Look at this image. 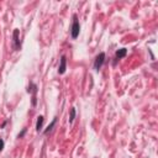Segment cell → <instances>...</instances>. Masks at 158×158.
Returning a JSON list of instances; mask_svg holds the SVG:
<instances>
[{
  "instance_id": "6da1fadb",
  "label": "cell",
  "mask_w": 158,
  "mask_h": 158,
  "mask_svg": "<svg viewBox=\"0 0 158 158\" xmlns=\"http://www.w3.org/2000/svg\"><path fill=\"white\" fill-rule=\"evenodd\" d=\"M73 25H72V37L73 38H77L78 35H79V31H80V25H79V21L77 16L73 17Z\"/></svg>"
},
{
  "instance_id": "7a4b0ae2",
  "label": "cell",
  "mask_w": 158,
  "mask_h": 158,
  "mask_svg": "<svg viewBox=\"0 0 158 158\" xmlns=\"http://www.w3.org/2000/svg\"><path fill=\"white\" fill-rule=\"evenodd\" d=\"M105 61V53H99L96 58H95V63H94V68H95L96 70H99V68L102 66V63H104Z\"/></svg>"
},
{
  "instance_id": "3957f363",
  "label": "cell",
  "mask_w": 158,
  "mask_h": 158,
  "mask_svg": "<svg viewBox=\"0 0 158 158\" xmlns=\"http://www.w3.org/2000/svg\"><path fill=\"white\" fill-rule=\"evenodd\" d=\"M66 64H67V59L64 56H62L61 58V64H59V69H58V73L59 74H63L66 72Z\"/></svg>"
},
{
  "instance_id": "277c9868",
  "label": "cell",
  "mask_w": 158,
  "mask_h": 158,
  "mask_svg": "<svg viewBox=\"0 0 158 158\" xmlns=\"http://www.w3.org/2000/svg\"><path fill=\"white\" fill-rule=\"evenodd\" d=\"M126 53H127V50L126 48H121V50H118L117 52H116V58H122V57H125L126 56Z\"/></svg>"
},
{
  "instance_id": "5b68a950",
  "label": "cell",
  "mask_w": 158,
  "mask_h": 158,
  "mask_svg": "<svg viewBox=\"0 0 158 158\" xmlns=\"http://www.w3.org/2000/svg\"><path fill=\"white\" fill-rule=\"evenodd\" d=\"M42 125H43V116H38L37 117V124H36V130L40 131L42 129Z\"/></svg>"
},
{
  "instance_id": "8992f818",
  "label": "cell",
  "mask_w": 158,
  "mask_h": 158,
  "mask_svg": "<svg viewBox=\"0 0 158 158\" xmlns=\"http://www.w3.org/2000/svg\"><path fill=\"white\" fill-rule=\"evenodd\" d=\"M14 40H15V47H19V30L14 31Z\"/></svg>"
},
{
  "instance_id": "52a82bcc",
  "label": "cell",
  "mask_w": 158,
  "mask_h": 158,
  "mask_svg": "<svg viewBox=\"0 0 158 158\" xmlns=\"http://www.w3.org/2000/svg\"><path fill=\"white\" fill-rule=\"evenodd\" d=\"M74 117H76V109L72 108V109H70V116H69V122H70V124L73 122Z\"/></svg>"
},
{
  "instance_id": "ba28073f",
  "label": "cell",
  "mask_w": 158,
  "mask_h": 158,
  "mask_svg": "<svg viewBox=\"0 0 158 158\" xmlns=\"http://www.w3.org/2000/svg\"><path fill=\"white\" fill-rule=\"evenodd\" d=\"M54 124H56V118H54V120L52 121V124H51V125L48 126V127H47V130H46V131H45V133H48V132L51 131V130H52V127H53V126H54Z\"/></svg>"
},
{
  "instance_id": "9c48e42d",
  "label": "cell",
  "mask_w": 158,
  "mask_h": 158,
  "mask_svg": "<svg viewBox=\"0 0 158 158\" xmlns=\"http://www.w3.org/2000/svg\"><path fill=\"white\" fill-rule=\"evenodd\" d=\"M3 148H4V141L0 138V152L3 151Z\"/></svg>"
}]
</instances>
